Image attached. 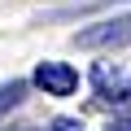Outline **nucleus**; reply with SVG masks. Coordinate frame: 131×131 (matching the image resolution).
Masks as SVG:
<instances>
[{
  "label": "nucleus",
  "mask_w": 131,
  "mask_h": 131,
  "mask_svg": "<svg viewBox=\"0 0 131 131\" xmlns=\"http://www.w3.org/2000/svg\"><path fill=\"white\" fill-rule=\"evenodd\" d=\"M92 88H96V96L105 105H122V109L131 105V74L118 70V66H109V61L92 66Z\"/></svg>",
  "instance_id": "1"
},
{
  "label": "nucleus",
  "mask_w": 131,
  "mask_h": 131,
  "mask_svg": "<svg viewBox=\"0 0 131 131\" xmlns=\"http://www.w3.org/2000/svg\"><path fill=\"white\" fill-rule=\"evenodd\" d=\"M127 39H131V13L105 18V22H96V26H88V31L74 35L79 48H118V44H127Z\"/></svg>",
  "instance_id": "2"
},
{
  "label": "nucleus",
  "mask_w": 131,
  "mask_h": 131,
  "mask_svg": "<svg viewBox=\"0 0 131 131\" xmlns=\"http://www.w3.org/2000/svg\"><path fill=\"white\" fill-rule=\"evenodd\" d=\"M35 88L44 96H70L79 88V70L66 66V61H39L35 66Z\"/></svg>",
  "instance_id": "3"
},
{
  "label": "nucleus",
  "mask_w": 131,
  "mask_h": 131,
  "mask_svg": "<svg viewBox=\"0 0 131 131\" xmlns=\"http://www.w3.org/2000/svg\"><path fill=\"white\" fill-rule=\"evenodd\" d=\"M26 101V83L22 79H9V83H0V118H5L9 109H18Z\"/></svg>",
  "instance_id": "4"
},
{
  "label": "nucleus",
  "mask_w": 131,
  "mask_h": 131,
  "mask_svg": "<svg viewBox=\"0 0 131 131\" xmlns=\"http://www.w3.org/2000/svg\"><path fill=\"white\" fill-rule=\"evenodd\" d=\"M109 131H131V118H122V122H114Z\"/></svg>",
  "instance_id": "5"
},
{
  "label": "nucleus",
  "mask_w": 131,
  "mask_h": 131,
  "mask_svg": "<svg viewBox=\"0 0 131 131\" xmlns=\"http://www.w3.org/2000/svg\"><path fill=\"white\" fill-rule=\"evenodd\" d=\"M74 131H79V127H74Z\"/></svg>",
  "instance_id": "6"
}]
</instances>
